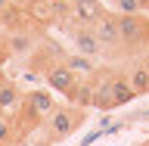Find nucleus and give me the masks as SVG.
<instances>
[{"label": "nucleus", "instance_id": "nucleus-1", "mask_svg": "<svg viewBox=\"0 0 149 146\" xmlns=\"http://www.w3.org/2000/svg\"><path fill=\"white\" fill-rule=\"evenodd\" d=\"M81 121H84V109L59 106L53 115L44 118V137L47 140H65V137H72L74 131L81 128Z\"/></svg>", "mask_w": 149, "mask_h": 146}, {"label": "nucleus", "instance_id": "nucleus-2", "mask_svg": "<svg viewBox=\"0 0 149 146\" xmlns=\"http://www.w3.org/2000/svg\"><path fill=\"white\" fill-rule=\"evenodd\" d=\"M118 34L124 47L149 44V19H143V13H137V16H121L118 13Z\"/></svg>", "mask_w": 149, "mask_h": 146}, {"label": "nucleus", "instance_id": "nucleus-3", "mask_svg": "<svg viewBox=\"0 0 149 146\" xmlns=\"http://www.w3.org/2000/svg\"><path fill=\"white\" fill-rule=\"evenodd\" d=\"M56 109H59V103H56V96L50 90H31L25 96V115L34 118V124H40V121H44L47 115H53Z\"/></svg>", "mask_w": 149, "mask_h": 146}, {"label": "nucleus", "instance_id": "nucleus-4", "mask_svg": "<svg viewBox=\"0 0 149 146\" xmlns=\"http://www.w3.org/2000/svg\"><path fill=\"white\" fill-rule=\"evenodd\" d=\"M44 81H47V90H56V93H65V96H68V93L74 90L78 78L68 72L65 62H56V65H47L44 68Z\"/></svg>", "mask_w": 149, "mask_h": 146}, {"label": "nucleus", "instance_id": "nucleus-5", "mask_svg": "<svg viewBox=\"0 0 149 146\" xmlns=\"http://www.w3.org/2000/svg\"><path fill=\"white\" fill-rule=\"evenodd\" d=\"M68 37H72V47H74V53L78 56H96L102 50V44L96 41V34H93V28H87V25H78V28H72L68 31Z\"/></svg>", "mask_w": 149, "mask_h": 146}, {"label": "nucleus", "instance_id": "nucleus-6", "mask_svg": "<svg viewBox=\"0 0 149 146\" xmlns=\"http://www.w3.org/2000/svg\"><path fill=\"white\" fill-rule=\"evenodd\" d=\"M93 34H96V41H100L102 47H115L121 44V34H118V16L115 13H102L96 22H93Z\"/></svg>", "mask_w": 149, "mask_h": 146}, {"label": "nucleus", "instance_id": "nucleus-7", "mask_svg": "<svg viewBox=\"0 0 149 146\" xmlns=\"http://www.w3.org/2000/svg\"><path fill=\"white\" fill-rule=\"evenodd\" d=\"M102 13H106V9H102L100 0H72V22H78V25L90 28Z\"/></svg>", "mask_w": 149, "mask_h": 146}, {"label": "nucleus", "instance_id": "nucleus-8", "mask_svg": "<svg viewBox=\"0 0 149 146\" xmlns=\"http://www.w3.org/2000/svg\"><path fill=\"white\" fill-rule=\"evenodd\" d=\"M25 19L34 22V25H50V22H56L53 0H28L25 3Z\"/></svg>", "mask_w": 149, "mask_h": 146}, {"label": "nucleus", "instance_id": "nucleus-9", "mask_svg": "<svg viewBox=\"0 0 149 146\" xmlns=\"http://www.w3.org/2000/svg\"><path fill=\"white\" fill-rule=\"evenodd\" d=\"M109 96H112V109H115V106H124V103H130V100H137V93H134V87L127 84L124 75H112L109 78Z\"/></svg>", "mask_w": 149, "mask_h": 146}, {"label": "nucleus", "instance_id": "nucleus-10", "mask_svg": "<svg viewBox=\"0 0 149 146\" xmlns=\"http://www.w3.org/2000/svg\"><path fill=\"white\" fill-rule=\"evenodd\" d=\"M6 50L13 56H25V53H31V47H34V34L31 31H25V28H16V31H9L6 34Z\"/></svg>", "mask_w": 149, "mask_h": 146}, {"label": "nucleus", "instance_id": "nucleus-11", "mask_svg": "<svg viewBox=\"0 0 149 146\" xmlns=\"http://www.w3.org/2000/svg\"><path fill=\"white\" fill-rule=\"evenodd\" d=\"M127 84L134 87V93L137 96H143V93H149V68H146V62H140V65H134V68H127Z\"/></svg>", "mask_w": 149, "mask_h": 146}, {"label": "nucleus", "instance_id": "nucleus-12", "mask_svg": "<svg viewBox=\"0 0 149 146\" xmlns=\"http://www.w3.org/2000/svg\"><path fill=\"white\" fill-rule=\"evenodd\" d=\"M68 106H74V109H87V106H93V84L90 81H78L74 90L68 93Z\"/></svg>", "mask_w": 149, "mask_h": 146}, {"label": "nucleus", "instance_id": "nucleus-13", "mask_svg": "<svg viewBox=\"0 0 149 146\" xmlns=\"http://www.w3.org/2000/svg\"><path fill=\"white\" fill-rule=\"evenodd\" d=\"M65 65H68V72H72L78 81H84V78H90V75H93V65H90V59H87V56L72 53L68 59H65Z\"/></svg>", "mask_w": 149, "mask_h": 146}, {"label": "nucleus", "instance_id": "nucleus-14", "mask_svg": "<svg viewBox=\"0 0 149 146\" xmlns=\"http://www.w3.org/2000/svg\"><path fill=\"white\" fill-rule=\"evenodd\" d=\"M19 103H22V96H19V90L13 87V84L0 81V115H3V112H9V109H16Z\"/></svg>", "mask_w": 149, "mask_h": 146}, {"label": "nucleus", "instance_id": "nucleus-15", "mask_svg": "<svg viewBox=\"0 0 149 146\" xmlns=\"http://www.w3.org/2000/svg\"><path fill=\"white\" fill-rule=\"evenodd\" d=\"M19 137V128L16 121L6 118V115H0V146H13V140Z\"/></svg>", "mask_w": 149, "mask_h": 146}, {"label": "nucleus", "instance_id": "nucleus-16", "mask_svg": "<svg viewBox=\"0 0 149 146\" xmlns=\"http://www.w3.org/2000/svg\"><path fill=\"white\" fill-rule=\"evenodd\" d=\"M121 9V16H137V13H143L140 9V0H115Z\"/></svg>", "mask_w": 149, "mask_h": 146}, {"label": "nucleus", "instance_id": "nucleus-17", "mask_svg": "<svg viewBox=\"0 0 149 146\" xmlns=\"http://www.w3.org/2000/svg\"><path fill=\"white\" fill-rule=\"evenodd\" d=\"M9 6H13V0H0V13H6Z\"/></svg>", "mask_w": 149, "mask_h": 146}, {"label": "nucleus", "instance_id": "nucleus-18", "mask_svg": "<svg viewBox=\"0 0 149 146\" xmlns=\"http://www.w3.org/2000/svg\"><path fill=\"white\" fill-rule=\"evenodd\" d=\"M0 28H3V13H0Z\"/></svg>", "mask_w": 149, "mask_h": 146}, {"label": "nucleus", "instance_id": "nucleus-19", "mask_svg": "<svg viewBox=\"0 0 149 146\" xmlns=\"http://www.w3.org/2000/svg\"><path fill=\"white\" fill-rule=\"evenodd\" d=\"M143 146H149V140H146V143H143Z\"/></svg>", "mask_w": 149, "mask_h": 146}, {"label": "nucleus", "instance_id": "nucleus-20", "mask_svg": "<svg viewBox=\"0 0 149 146\" xmlns=\"http://www.w3.org/2000/svg\"><path fill=\"white\" fill-rule=\"evenodd\" d=\"M146 68H149V62H146Z\"/></svg>", "mask_w": 149, "mask_h": 146}]
</instances>
